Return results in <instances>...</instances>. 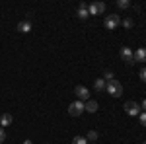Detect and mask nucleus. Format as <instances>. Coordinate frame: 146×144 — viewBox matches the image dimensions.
Segmentation results:
<instances>
[{"label": "nucleus", "instance_id": "4", "mask_svg": "<svg viewBox=\"0 0 146 144\" xmlns=\"http://www.w3.org/2000/svg\"><path fill=\"white\" fill-rule=\"evenodd\" d=\"M82 113H84V101L76 100V101H72V103L68 105V115H72V117H80Z\"/></svg>", "mask_w": 146, "mask_h": 144}, {"label": "nucleus", "instance_id": "17", "mask_svg": "<svg viewBox=\"0 0 146 144\" xmlns=\"http://www.w3.org/2000/svg\"><path fill=\"white\" fill-rule=\"evenodd\" d=\"M117 6H119V8H129V6H131V2H129V0H119V2H117Z\"/></svg>", "mask_w": 146, "mask_h": 144}, {"label": "nucleus", "instance_id": "5", "mask_svg": "<svg viewBox=\"0 0 146 144\" xmlns=\"http://www.w3.org/2000/svg\"><path fill=\"white\" fill-rule=\"evenodd\" d=\"M105 12V2H92L88 4V14L96 16V14H103Z\"/></svg>", "mask_w": 146, "mask_h": 144}, {"label": "nucleus", "instance_id": "20", "mask_svg": "<svg viewBox=\"0 0 146 144\" xmlns=\"http://www.w3.org/2000/svg\"><path fill=\"white\" fill-rule=\"evenodd\" d=\"M4 140H6V133H4V129L0 127V144L4 142Z\"/></svg>", "mask_w": 146, "mask_h": 144}, {"label": "nucleus", "instance_id": "2", "mask_svg": "<svg viewBox=\"0 0 146 144\" xmlns=\"http://www.w3.org/2000/svg\"><path fill=\"white\" fill-rule=\"evenodd\" d=\"M103 25H105L109 31H113V29H117V27L121 25V18H119L117 14H109V16H105V20H103Z\"/></svg>", "mask_w": 146, "mask_h": 144}, {"label": "nucleus", "instance_id": "25", "mask_svg": "<svg viewBox=\"0 0 146 144\" xmlns=\"http://www.w3.org/2000/svg\"><path fill=\"white\" fill-rule=\"evenodd\" d=\"M142 144H146V142H142Z\"/></svg>", "mask_w": 146, "mask_h": 144}, {"label": "nucleus", "instance_id": "3", "mask_svg": "<svg viewBox=\"0 0 146 144\" xmlns=\"http://www.w3.org/2000/svg\"><path fill=\"white\" fill-rule=\"evenodd\" d=\"M123 109L127 115H131V117H138L140 115V105L136 103V101H125Z\"/></svg>", "mask_w": 146, "mask_h": 144}, {"label": "nucleus", "instance_id": "13", "mask_svg": "<svg viewBox=\"0 0 146 144\" xmlns=\"http://www.w3.org/2000/svg\"><path fill=\"white\" fill-rule=\"evenodd\" d=\"M94 86H96V90H98V92H103V90H105V86H107V82H105L103 78H98Z\"/></svg>", "mask_w": 146, "mask_h": 144}, {"label": "nucleus", "instance_id": "22", "mask_svg": "<svg viewBox=\"0 0 146 144\" xmlns=\"http://www.w3.org/2000/svg\"><path fill=\"white\" fill-rule=\"evenodd\" d=\"M140 109H144V113H146V100L142 101V103H140Z\"/></svg>", "mask_w": 146, "mask_h": 144}, {"label": "nucleus", "instance_id": "18", "mask_svg": "<svg viewBox=\"0 0 146 144\" xmlns=\"http://www.w3.org/2000/svg\"><path fill=\"white\" fill-rule=\"evenodd\" d=\"M138 119H140V125H142V127H146V113H144V111L138 115Z\"/></svg>", "mask_w": 146, "mask_h": 144}, {"label": "nucleus", "instance_id": "16", "mask_svg": "<svg viewBox=\"0 0 146 144\" xmlns=\"http://www.w3.org/2000/svg\"><path fill=\"white\" fill-rule=\"evenodd\" d=\"M86 138H88V140H92V142H96V140H98V133H96V131H90Z\"/></svg>", "mask_w": 146, "mask_h": 144}, {"label": "nucleus", "instance_id": "1", "mask_svg": "<svg viewBox=\"0 0 146 144\" xmlns=\"http://www.w3.org/2000/svg\"><path fill=\"white\" fill-rule=\"evenodd\" d=\"M105 92L109 94V96H113V98H121L123 96V84L119 82V80H109L107 82V86H105Z\"/></svg>", "mask_w": 146, "mask_h": 144}, {"label": "nucleus", "instance_id": "9", "mask_svg": "<svg viewBox=\"0 0 146 144\" xmlns=\"http://www.w3.org/2000/svg\"><path fill=\"white\" fill-rule=\"evenodd\" d=\"M84 111H88V113H96V111H98V101L88 100L86 103H84Z\"/></svg>", "mask_w": 146, "mask_h": 144}, {"label": "nucleus", "instance_id": "12", "mask_svg": "<svg viewBox=\"0 0 146 144\" xmlns=\"http://www.w3.org/2000/svg\"><path fill=\"white\" fill-rule=\"evenodd\" d=\"M18 31H20V33H29V31H31V23L29 22H20L18 23Z\"/></svg>", "mask_w": 146, "mask_h": 144}, {"label": "nucleus", "instance_id": "7", "mask_svg": "<svg viewBox=\"0 0 146 144\" xmlns=\"http://www.w3.org/2000/svg\"><path fill=\"white\" fill-rule=\"evenodd\" d=\"M121 58L127 64H135V56H133V51L129 47H121Z\"/></svg>", "mask_w": 146, "mask_h": 144}, {"label": "nucleus", "instance_id": "8", "mask_svg": "<svg viewBox=\"0 0 146 144\" xmlns=\"http://www.w3.org/2000/svg\"><path fill=\"white\" fill-rule=\"evenodd\" d=\"M133 56H135V62H146V49L144 47H138L133 53Z\"/></svg>", "mask_w": 146, "mask_h": 144}, {"label": "nucleus", "instance_id": "10", "mask_svg": "<svg viewBox=\"0 0 146 144\" xmlns=\"http://www.w3.org/2000/svg\"><path fill=\"white\" fill-rule=\"evenodd\" d=\"M88 16H90V14H88V4L82 2V4L78 6V18H80V20H86Z\"/></svg>", "mask_w": 146, "mask_h": 144}, {"label": "nucleus", "instance_id": "19", "mask_svg": "<svg viewBox=\"0 0 146 144\" xmlns=\"http://www.w3.org/2000/svg\"><path fill=\"white\" fill-rule=\"evenodd\" d=\"M103 80H105V82H109V80H113V72H109V70H107V72L103 74Z\"/></svg>", "mask_w": 146, "mask_h": 144}, {"label": "nucleus", "instance_id": "14", "mask_svg": "<svg viewBox=\"0 0 146 144\" xmlns=\"http://www.w3.org/2000/svg\"><path fill=\"white\" fill-rule=\"evenodd\" d=\"M72 144H88V138H84V136H74V138H72Z\"/></svg>", "mask_w": 146, "mask_h": 144}, {"label": "nucleus", "instance_id": "24", "mask_svg": "<svg viewBox=\"0 0 146 144\" xmlns=\"http://www.w3.org/2000/svg\"><path fill=\"white\" fill-rule=\"evenodd\" d=\"M92 144H96V142H92Z\"/></svg>", "mask_w": 146, "mask_h": 144}, {"label": "nucleus", "instance_id": "11", "mask_svg": "<svg viewBox=\"0 0 146 144\" xmlns=\"http://www.w3.org/2000/svg\"><path fill=\"white\" fill-rule=\"evenodd\" d=\"M12 121H14V117H12L10 113H4V115L0 117V127H2V129H4V127H10Z\"/></svg>", "mask_w": 146, "mask_h": 144}, {"label": "nucleus", "instance_id": "23", "mask_svg": "<svg viewBox=\"0 0 146 144\" xmlns=\"http://www.w3.org/2000/svg\"><path fill=\"white\" fill-rule=\"evenodd\" d=\"M23 144H33V142H31V140H25V142H23Z\"/></svg>", "mask_w": 146, "mask_h": 144}, {"label": "nucleus", "instance_id": "6", "mask_svg": "<svg viewBox=\"0 0 146 144\" xmlns=\"http://www.w3.org/2000/svg\"><path fill=\"white\" fill-rule=\"evenodd\" d=\"M76 98H78L80 101H88L90 100V90L86 88V86H76Z\"/></svg>", "mask_w": 146, "mask_h": 144}, {"label": "nucleus", "instance_id": "21", "mask_svg": "<svg viewBox=\"0 0 146 144\" xmlns=\"http://www.w3.org/2000/svg\"><path fill=\"white\" fill-rule=\"evenodd\" d=\"M140 80H142V82H146V68H142V70H140Z\"/></svg>", "mask_w": 146, "mask_h": 144}, {"label": "nucleus", "instance_id": "15", "mask_svg": "<svg viewBox=\"0 0 146 144\" xmlns=\"http://www.w3.org/2000/svg\"><path fill=\"white\" fill-rule=\"evenodd\" d=\"M121 25H123L125 29H131V27H133V20H131V18H125L123 22H121Z\"/></svg>", "mask_w": 146, "mask_h": 144}]
</instances>
